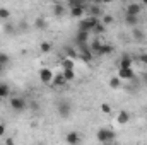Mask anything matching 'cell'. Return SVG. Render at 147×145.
<instances>
[{
  "label": "cell",
  "instance_id": "4",
  "mask_svg": "<svg viewBox=\"0 0 147 145\" xmlns=\"http://www.w3.org/2000/svg\"><path fill=\"white\" fill-rule=\"evenodd\" d=\"M57 113L60 114V118H69L70 113H72V106L67 103V101H60L57 104Z\"/></svg>",
  "mask_w": 147,
  "mask_h": 145
},
{
  "label": "cell",
  "instance_id": "23",
  "mask_svg": "<svg viewBox=\"0 0 147 145\" xmlns=\"http://www.w3.org/2000/svg\"><path fill=\"white\" fill-rule=\"evenodd\" d=\"M51 50H53V44H51L50 41H43V43L39 44V51H41V53H50Z\"/></svg>",
  "mask_w": 147,
  "mask_h": 145
},
{
  "label": "cell",
  "instance_id": "10",
  "mask_svg": "<svg viewBox=\"0 0 147 145\" xmlns=\"http://www.w3.org/2000/svg\"><path fill=\"white\" fill-rule=\"evenodd\" d=\"M53 75H55V73L51 72L50 68H41V70H39V80H41L43 84H51Z\"/></svg>",
  "mask_w": 147,
  "mask_h": 145
},
{
  "label": "cell",
  "instance_id": "21",
  "mask_svg": "<svg viewBox=\"0 0 147 145\" xmlns=\"http://www.w3.org/2000/svg\"><path fill=\"white\" fill-rule=\"evenodd\" d=\"M105 31H106V26H105V24L101 22V19H99V21H98V24L92 28V31H91V33H94V34H103Z\"/></svg>",
  "mask_w": 147,
  "mask_h": 145
},
{
  "label": "cell",
  "instance_id": "2",
  "mask_svg": "<svg viewBox=\"0 0 147 145\" xmlns=\"http://www.w3.org/2000/svg\"><path fill=\"white\" fill-rule=\"evenodd\" d=\"M98 21H99V17H94V15H87V17H84V19H80V22H79V29H84V31H92V28L98 24Z\"/></svg>",
  "mask_w": 147,
  "mask_h": 145
},
{
  "label": "cell",
  "instance_id": "8",
  "mask_svg": "<svg viewBox=\"0 0 147 145\" xmlns=\"http://www.w3.org/2000/svg\"><path fill=\"white\" fill-rule=\"evenodd\" d=\"M125 14H132V15H140L142 14V3H137V2H132L127 5L125 9Z\"/></svg>",
  "mask_w": 147,
  "mask_h": 145
},
{
  "label": "cell",
  "instance_id": "26",
  "mask_svg": "<svg viewBox=\"0 0 147 145\" xmlns=\"http://www.w3.org/2000/svg\"><path fill=\"white\" fill-rule=\"evenodd\" d=\"M0 63H2V65H5V67L10 63V56H9V53L0 51Z\"/></svg>",
  "mask_w": 147,
  "mask_h": 145
},
{
  "label": "cell",
  "instance_id": "22",
  "mask_svg": "<svg viewBox=\"0 0 147 145\" xmlns=\"http://www.w3.org/2000/svg\"><path fill=\"white\" fill-rule=\"evenodd\" d=\"M10 96V87L7 84H0V99H5Z\"/></svg>",
  "mask_w": 147,
  "mask_h": 145
},
{
  "label": "cell",
  "instance_id": "32",
  "mask_svg": "<svg viewBox=\"0 0 147 145\" xmlns=\"http://www.w3.org/2000/svg\"><path fill=\"white\" fill-rule=\"evenodd\" d=\"M101 111H103L105 114H110L111 113V106L108 104V103H103V104H101Z\"/></svg>",
  "mask_w": 147,
  "mask_h": 145
},
{
  "label": "cell",
  "instance_id": "25",
  "mask_svg": "<svg viewBox=\"0 0 147 145\" xmlns=\"http://www.w3.org/2000/svg\"><path fill=\"white\" fill-rule=\"evenodd\" d=\"M62 68H75V63H74L72 58H63L62 60Z\"/></svg>",
  "mask_w": 147,
  "mask_h": 145
},
{
  "label": "cell",
  "instance_id": "27",
  "mask_svg": "<svg viewBox=\"0 0 147 145\" xmlns=\"http://www.w3.org/2000/svg\"><path fill=\"white\" fill-rule=\"evenodd\" d=\"M0 19H2V21H9V19H10V12H9V9L0 7Z\"/></svg>",
  "mask_w": 147,
  "mask_h": 145
},
{
  "label": "cell",
  "instance_id": "39",
  "mask_svg": "<svg viewBox=\"0 0 147 145\" xmlns=\"http://www.w3.org/2000/svg\"><path fill=\"white\" fill-rule=\"evenodd\" d=\"M101 2H103V3H111L113 0H101Z\"/></svg>",
  "mask_w": 147,
  "mask_h": 145
},
{
  "label": "cell",
  "instance_id": "31",
  "mask_svg": "<svg viewBox=\"0 0 147 145\" xmlns=\"http://www.w3.org/2000/svg\"><path fill=\"white\" fill-rule=\"evenodd\" d=\"M69 2V7H75V5H84L86 0H67Z\"/></svg>",
  "mask_w": 147,
  "mask_h": 145
},
{
  "label": "cell",
  "instance_id": "30",
  "mask_svg": "<svg viewBox=\"0 0 147 145\" xmlns=\"http://www.w3.org/2000/svg\"><path fill=\"white\" fill-rule=\"evenodd\" d=\"M101 22H103L105 26H110V24H113V17H111V15H103V17H101Z\"/></svg>",
  "mask_w": 147,
  "mask_h": 145
},
{
  "label": "cell",
  "instance_id": "9",
  "mask_svg": "<svg viewBox=\"0 0 147 145\" xmlns=\"http://www.w3.org/2000/svg\"><path fill=\"white\" fill-rule=\"evenodd\" d=\"M86 7H87V3L70 7V15H72L74 19H82V17H84V14H86Z\"/></svg>",
  "mask_w": 147,
  "mask_h": 145
},
{
  "label": "cell",
  "instance_id": "29",
  "mask_svg": "<svg viewBox=\"0 0 147 145\" xmlns=\"http://www.w3.org/2000/svg\"><path fill=\"white\" fill-rule=\"evenodd\" d=\"M29 29V24H28V21H19V26H17V31H28Z\"/></svg>",
  "mask_w": 147,
  "mask_h": 145
},
{
  "label": "cell",
  "instance_id": "28",
  "mask_svg": "<svg viewBox=\"0 0 147 145\" xmlns=\"http://www.w3.org/2000/svg\"><path fill=\"white\" fill-rule=\"evenodd\" d=\"M65 55H67V58H72V60L77 58V51H75V48H70V46L65 48Z\"/></svg>",
  "mask_w": 147,
  "mask_h": 145
},
{
  "label": "cell",
  "instance_id": "14",
  "mask_svg": "<svg viewBox=\"0 0 147 145\" xmlns=\"http://www.w3.org/2000/svg\"><path fill=\"white\" fill-rule=\"evenodd\" d=\"M132 56H128V55H123L120 60H118V68H130L132 67Z\"/></svg>",
  "mask_w": 147,
  "mask_h": 145
},
{
  "label": "cell",
  "instance_id": "6",
  "mask_svg": "<svg viewBox=\"0 0 147 145\" xmlns=\"http://www.w3.org/2000/svg\"><path fill=\"white\" fill-rule=\"evenodd\" d=\"M121 80H128V82H132V80H135L137 79V75L134 72V68L130 67V68H118V73H116Z\"/></svg>",
  "mask_w": 147,
  "mask_h": 145
},
{
  "label": "cell",
  "instance_id": "11",
  "mask_svg": "<svg viewBox=\"0 0 147 145\" xmlns=\"http://www.w3.org/2000/svg\"><path fill=\"white\" fill-rule=\"evenodd\" d=\"M65 142L70 144V145L80 144V135H79V132H69V133L65 135Z\"/></svg>",
  "mask_w": 147,
  "mask_h": 145
},
{
  "label": "cell",
  "instance_id": "15",
  "mask_svg": "<svg viewBox=\"0 0 147 145\" xmlns=\"http://www.w3.org/2000/svg\"><path fill=\"white\" fill-rule=\"evenodd\" d=\"M51 84L53 85H57V87H62V85H65L67 84V80H65V77H63V72H58L53 75V80H51Z\"/></svg>",
  "mask_w": 147,
  "mask_h": 145
},
{
  "label": "cell",
  "instance_id": "5",
  "mask_svg": "<svg viewBox=\"0 0 147 145\" xmlns=\"http://www.w3.org/2000/svg\"><path fill=\"white\" fill-rule=\"evenodd\" d=\"M86 14H87V15L99 17V19L105 15V14H103V9H101L99 3H87V7H86Z\"/></svg>",
  "mask_w": 147,
  "mask_h": 145
},
{
  "label": "cell",
  "instance_id": "24",
  "mask_svg": "<svg viewBox=\"0 0 147 145\" xmlns=\"http://www.w3.org/2000/svg\"><path fill=\"white\" fill-rule=\"evenodd\" d=\"M120 85H121V79H120L118 75L110 79V87L111 89H120Z\"/></svg>",
  "mask_w": 147,
  "mask_h": 145
},
{
  "label": "cell",
  "instance_id": "33",
  "mask_svg": "<svg viewBox=\"0 0 147 145\" xmlns=\"http://www.w3.org/2000/svg\"><path fill=\"white\" fill-rule=\"evenodd\" d=\"M139 62H140L142 65H147V53H142V55L139 56Z\"/></svg>",
  "mask_w": 147,
  "mask_h": 145
},
{
  "label": "cell",
  "instance_id": "18",
  "mask_svg": "<svg viewBox=\"0 0 147 145\" xmlns=\"http://www.w3.org/2000/svg\"><path fill=\"white\" fill-rule=\"evenodd\" d=\"M116 121H118L120 125H127V123L130 121V113H128V111H120V113L116 114Z\"/></svg>",
  "mask_w": 147,
  "mask_h": 145
},
{
  "label": "cell",
  "instance_id": "19",
  "mask_svg": "<svg viewBox=\"0 0 147 145\" xmlns=\"http://www.w3.org/2000/svg\"><path fill=\"white\" fill-rule=\"evenodd\" d=\"M63 14H65V7L62 3H55L53 5V15L55 17H62Z\"/></svg>",
  "mask_w": 147,
  "mask_h": 145
},
{
  "label": "cell",
  "instance_id": "37",
  "mask_svg": "<svg viewBox=\"0 0 147 145\" xmlns=\"http://www.w3.org/2000/svg\"><path fill=\"white\" fill-rule=\"evenodd\" d=\"M142 80H144V84L147 85V73H144V75H142Z\"/></svg>",
  "mask_w": 147,
  "mask_h": 145
},
{
  "label": "cell",
  "instance_id": "17",
  "mask_svg": "<svg viewBox=\"0 0 147 145\" xmlns=\"http://www.w3.org/2000/svg\"><path fill=\"white\" fill-rule=\"evenodd\" d=\"M33 26L36 28L38 31H45V29H48V22H46L45 17H36L34 22H33Z\"/></svg>",
  "mask_w": 147,
  "mask_h": 145
},
{
  "label": "cell",
  "instance_id": "13",
  "mask_svg": "<svg viewBox=\"0 0 147 145\" xmlns=\"http://www.w3.org/2000/svg\"><path fill=\"white\" fill-rule=\"evenodd\" d=\"M3 33H5V36H16V33H17V26H14L12 22L5 21V22H3Z\"/></svg>",
  "mask_w": 147,
  "mask_h": 145
},
{
  "label": "cell",
  "instance_id": "7",
  "mask_svg": "<svg viewBox=\"0 0 147 145\" xmlns=\"http://www.w3.org/2000/svg\"><path fill=\"white\" fill-rule=\"evenodd\" d=\"M89 31H84V29H79V33L75 34V43L77 46H82V44H87L89 43Z\"/></svg>",
  "mask_w": 147,
  "mask_h": 145
},
{
  "label": "cell",
  "instance_id": "36",
  "mask_svg": "<svg viewBox=\"0 0 147 145\" xmlns=\"http://www.w3.org/2000/svg\"><path fill=\"white\" fill-rule=\"evenodd\" d=\"M5 144L12 145V144H14V138H5Z\"/></svg>",
  "mask_w": 147,
  "mask_h": 145
},
{
  "label": "cell",
  "instance_id": "3",
  "mask_svg": "<svg viewBox=\"0 0 147 145\" xmlns=\"http://www.w3.org/2000/svg\"><path fill=\"white\" fill-rule=\"evenodd\" d=\"M9 104H10L12 111H16V113H22L24 109L29 106V104H28V101H26L24 97H12Z\"/></svg>",
  "mask_w": 147,
  "mask_h": 145
},
{
  "label": "cell",
  "instance_id": "1",
  "mask_svg": "<svg viewBox=\"0 0 147 145\" xmlns=\"http://www.w3.org/2000/svg\"><path fill=\"white\" fill-rule=\"evenodd\" d=\"M96 138H98V142H101V144H111V142H115L116 133H115L113 130H110V128H99L98 133H96Z\"/></svg>",
  "mask_w": 147,
  "mask_h": 145
},
{
  "label": "cell",
  "instance_id": "40",
  "mask_svg": "<svg viewBox=\"0 0 147 145\" xmlns=\"http://www.w3.org/2000/svg\"><path fill=\"white\" fill-rule=\"evenodd\" d=\"M140 3H142V5H147V0H140Z\"/></svg>",
  "mask_w": 147,
  "mask_h": 145
},
{
  "label": "cell",
  "instance_id": "20",
  "mask_svg": "<svg viewBox=\"0 0 147 145\" xmlns=\"http://www.w3.org/2000/svg\"><path fill=\"white\" fill-rule=\"evenodd\" d=\"M62 72H63V77H65L67 82H72L75 79V68H63Z\"/></svg>",
  "mask_w": 147,
  "mask_h": 145
},
{
  "label": "cell",
  "instance_id": "16",
  "mask_svg": "<svg viewBox=\"0 0 147 145\" xmlns=\"http://www.w3.org/2000/svg\"><path fill=\"white\" fill-rule=\"evenodd\" d=\"M125 24L128 26V28H135L137 24H139V15H132V14H125Z\"/></svg>",
  "mask_w": 147,
  "mask_h": 145
},
{
  "label": "cell",
  "instance_id": "12",
  "mask_svg": "<svg viewBox=\"0 0 147 145\" xmlns=\"http://www.w3.org/2000/svg\"><path fill=\"white\" fill-rule=\"evenodd\" d=\"M132 38H134V41L142 43V41H146V31L135 26V28H134V31H132Z\"/></svg>",
  "mask_w": 147,
  "mask_h": 145
},
{
  "label": "cell",
  "instance_id": "38",
  "mask_svg": "<svg viewBox=\"0 0 147 145\" xmlns=\"http://www.w3.org/2000/svg\"><path fill=\"white\" fill-rule=\"evenodd\" d=\"M5 72V65H2V63H0V73H3Z\"/></svg>",
  "mask_w": 147,
  "mask_h": 145
},
{
  "label": "cell",
  "instance_id": "35",
  "mask_svg": "<svg viewBox=\"0 0 147 145\" xmlns=\"http://www.w3.org/2000/svg\"><path fill=\"white\" fill-rule=\"evenodd\" d=\"M29 106H31V108H33V109H34V111H36V109H38V103H36V101H34V103H31Z\"/></svg>",
  "mask_w": 147,
  "mask_h": 145
},
{
  "label": "cell",
  "instance_id": "34",
  "mask_svg": "<svg viewBox=\"0 0 147 145\" xmlns=\"http://www.w3.org/2000/svg\"><path fill=\"white\" fill-rule=\"evenodd\" d=\"M3 135H5V125L0 123V137H3Z\"/></svg>",
  "mask_w": 147,
  "mask_h": 145
}]
</instances>
